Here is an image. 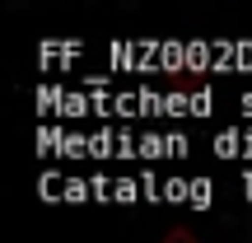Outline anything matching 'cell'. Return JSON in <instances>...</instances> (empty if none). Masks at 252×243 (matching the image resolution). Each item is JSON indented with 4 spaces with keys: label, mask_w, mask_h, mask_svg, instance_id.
Returning <instances> with one entry per match:
<instances>
[{
    "label": "cell",
    "mask_w": 252,
    "mask_h": 243,
    "mask_svg": "<svg viewBox=\"0 0 252 243\" xmlns=\"http://www.w3.org/2000/svg\"><path fill=\"white\" fill-rule=\"evenodd\" d=\"M159 243H201V239H196V234H187V229H168Z\"/></svg>",
    "instance_id": "cell-1"
}]
</instances>
